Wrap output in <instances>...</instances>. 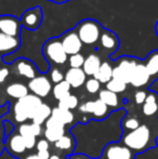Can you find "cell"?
Here are the masks:
<instances>
[{"mask_svg":"<svg viewBox=\"0 0 158 159\" xmlns=\"http://www.w3.org/2000/svg\"><path fill=\"white\" fill-rule=\"evenodd\" d=\"M66 159H93L90 158L88 155H84V154H79V153H74L72 155H70Z\"/></svg>","mask_w":158,"mask_h":159,"instance_id":"cell-43","label":"cell"},{"mask_svg":"<svg viewBox=\"0 0 158 159\" xmlns=\"http://www.w3.org/2000/svg\"><path fill=\"white\" fill-rule=\"evenodd\" d=\"M142 113L146 117L158 116V94L155 91H150L147 93L145 101L142 104Z\"/></svg>","mask_w":158,"mask_h":159,"instance_id":"cell-18","label":"cell"},{"mask_svg":"<svg viewBox=\"0 0 158 159\" xmlns=\"http://www.w3.org/2000/svg\"><path fill=\"white\" fill-rule=\"evenodd\" d=\"M143 64L151 77V82L153 84L158 79V50H154L148 53Z\"/></svg>","mask_w":158,"mask_h":159,"instance_id":"cell-19","label":"cell"},{"mask_svg":"<svg viewBox=\"0 0 158 159\" xmlns=\"http://www.w3.org/2000/svg\"><path fill=\"white\" fill-rule=\"evenodd\" d=\"M37 155L39 156L41 159H49V157H50L51 153L50 151H41V152H37Z\"/></svg>","mask_w":158,"mask_h":159,"instance_id":"cell-44","label":"cell"},{"mask_svg":"<svg viewBox=\"0 0 158 159\" xmlns=\"http://www.w3.org/2000/svg\"><path fill=\"white\" fill-rule=\"evenodd\" d=\"M4 151V142H0V156Z\"/></svg>","mask_w":158,"mask_h":159,"instance_id":"cell-49","label":"cell"},{"mask_svg":"<svg viewBox=\"0 0 158 159\" xmlns=\"http://www.w3.org/2000/svg\"><path fill=\"white\" fill-rule=\"evenodd\" d=\"M79 105V100L75 94H68L64 98H62L61 101H59L57 107L63 109H67V111H74L78 107Z\"/></svg>","mask_w":158,"mask_h":159,"instance_id":"cell-28","label":"cell"},{"mask_svg":"<svg viewBox=\"0 0 158 159\" xmlns=\"http://www.w3.org/2000/svg\"><path fill=\"white\" fill-rule=\"evenodd\" d=\"M155 32H156V35L158 36V21L156 23V26H155Z\"/></svg>","mask_w":158,"mask_h":159,"instance_id":"cell-50","label":"cell"},{"mask_svg":"<svg viewBox=\"0 0 158 159\" xmlns=\"http://www.w3.org/2000/svg\"><path fill=\"white\" fill-rule=\"evenodd\" d=\"M70 86L65 81L59 82V84H54V87H52V93L54 96L55 100L61 101L62 98H64L65 96H67L68 94H70Z\"/></svg>","mask_w":158,"mask_h":159,"instance_id":"cell-27","label":"cell"},{"mask_svg":"<svg viewBox=\"0 0 158 159\" xmlns=\"http://www.w3.org/2000/svg\"><path fill=\"white\" fill-rule=\"evenodd\" d=\"M64 80V75L59 68H52L50 73V81H52L54 84H59V82L63 81Z\"/></svg>","mask_w":158,"mask_h":159,"instance_id":"cell-34","label":"cell"},{"mask_svg":"<svg viewBox=\"0 0 158 159\" xmlns=\"http://www.w3.org/2000/svg\"><path fill=\"white\" fill-rule=\"evenodd\" d=\"M99 42L104 50L108 51V52H111V53L116 52L120 46L119 38L117 37L116 34H114L110 30H106V28L102 30Z\"/></svg>","mask_w":158,"mask_h":159,"instance_id":"cell-14","label":"cell"},{"mask_svg":"<svg viewBox=\"0 0 158 159\" xmlns=\"http://www.w3.org/2000/svg\"><path fill=\"white\" fill-rule=\"evenodd\" d=\"M9 74H10L9 68H7V67H1V68H0V84H3V82L6 81Z\"/></svg>","mask_w":158,"mask_h":159,"instance_id":"cell-42","label":"cell"},{"mask_svg":"<svg viewBox=\"0 0 158 159\" xmlns=\"http://www.w3.org/2000/svg\"><path fill=\"white\" fill-rule=\"evenodd\" d=\"M93 78L97 80L100 84H106L111 79H113V67L107 62H102L99 70L97 71Z\"/></svg>","mask_w":158,"mask_h":159,"instance_id":"cell-24","label":"cell"},{"mask_svg":"<svg viewBox=\"0 0 158 159\" xmlns=\"http://www.w3.org/2000/svg\"><path fill=\"white\" fill-rule=\"evenodd\" d=\"M20 159H41V158L37 154H28V155L23 156V157H21Z\"/></svg>","mask_w":158,"mask_h":159,"instance_id":"cell-46","label":"cell"},{"mask_svg":"<svg viewBox=\"0 0 158 159\" xmlns=\"http://www.w3.org/2000/svg\"><path fill=\"white\" fill-rule=\"evenodd\" d=\"M12 66L15 74L26 78V79L32 80L39 75V70L36 64L30 60L25 59V57H20V59L15 60Z\"/></svg>","mask_w":158,"mask_h":159,"instance_id":"cell-11","label":"cell"},{"mask_svg":"<svg viewBox=\"0 0 158 159\" xmlns=\"http://www.w3.org/2000/svg\"><path fill=\"white\" fill-rule=\"evenodd\" d=\"M42 54L50 64L63 65L67 62L68 55L64 51L61 38H50L42 46Z\"/></svg>","mask_w":158,"mask_h":159,"instance_id":"cell-4","label":"cell"},{"mask_svg":"<svg viewBox=\"0 0 158 159\" xmlns=\"http://www.w3.org/2000/svg\"><path fill=\"white\" fill-rule=\"evenodd\" d=\"M24 140V144H25L26 149H33L36 147L37 144V138L34 135H26V136H22Z\"/></svg>","mask_w":158,"mask_h":159,"instance_id":"cell-35","label":"cell"},{"mask_svg":"<svg viewBox=\"0 0 158 159\" xmlns=\"http://www.w3.org/2000/svg\"><path fill=\"white\" fill-rule=\"evenodd\" d=\"M124 146L130 148L134 153H141L146 151L150 146L151 129L146 125H141L133 131L124 132L120 138Z\"/></svg>","mask_w":158,"mask_h":159,"instance_id":"cell-1","label":"cell"},{"mask_svg":"<svg viewBox=\"0 0 158 159\" xmlns=\"http://www.w3.org/2000/svg\"><path fill=\"white\" fill-rule=\"evenodd\" d=\"M30 130H32V133L33 135H35L36 138H38L42 134V132H43V130H42V126H39V125L37 124H30Z\"/></svg>","mask_w":158,"mask_h":159,"instance_id":"cell-41","label":"cell"},{"mask_svg":"<svg viewBox=\"0 0 158 159\" xmlns=\"http://www.w3.org/2000/svg\"><path fill=\"white\" fill-rule=\"evenodd\" d=\"M42 20H43V12L40 7H34L32 9H28L22 14L21 24L22 27L26 28L28 30H37L41 26Z\"/></svg>","mask_w":158,"mask_h":159,"instance_id":"cell-7","label":"cell"},{"mask_svg":"<svg viewBox=\"0 0 158 159\" xmlns=\"http://www.w3.org/2000/svg\"><path fill=\"white\" fill-rule=\"evenodd\" d=\"M49 159H63V158H62V156H60L59 154H51ZM64 159H65V158H64Z\"/></svg>","mask_w":158,"mask_h":159,"instance_id":"cell-47","label":"cell"},{"mask_svg":"<svg viewBox=\"0 0 158 159\" xmlns=\"http://www.w3.org/2000/svg\"><path fill=\"white\" fill-rule=\"evenodd\" d=\"M4 149L15 158H21L27 151L23 138L19 132H12L8 138L4 139Z\"/></svg>","mask_w":158,"mask_h":159,"instance_id":"cell-10","label":"cell"},{"mask_svg":"<svg viewBox=\"0 0 158 159\" xmlns=\"http://www.w3.org/2000/svg\"><path fill=\"white\" fill-rule=\"evenodd\" d=\"M152 84L151 82V77L144 66L143 62H139L133 70L132 75L130 78V84L134 88H144Z\"/></svg>","mask_w":158,"mask_h":159,"instance_id":"cell-13","label":"cell"},{"mask_svg":"<svg viewBox=\"0 0 158 159\" xmlns=\"http://www.w3.org/2000/svg\"><path fill=\"white\" fill-rule=\"evenodd\" d=\"M134 152L119 143L106 144L102 152V159H134Z\"/></svg>","mask_w":158,"mask_h":159,"instance_id":"cell-6","label":"cell"},{"mask_svg":"<svg viewBox=\"0 0 158 159\" xmlns=\"http://www.w3.org/2000/svg\"><path fill=\"white\" fill-rule=\"evenodd\" d=\"M65 134V128H44L43 136L49 143L54 144Z\"/></svg>","mask_w":158,"mask_h":159,"instance_id":"cell-26","label":"cell"},{"mask_svg":"<svg viewBox=\"0 0 158 159\" xmlns=\"http://www.w3.org/2000/svg\"><path fill=\"white\" fill-rule=\"evenodd\" d=\"M3 129H4V139L8 138L12 132H14V126L9 120H3Z\"/></svg>","mask_w":158,"mask_h":159,"instance_id":"cell-40","label":"cell"},{"mask_svg":"<svg viewBox=\"0 0 158 159\" xmlns=\"http://www.w3.org/2000/svg\"><path fill=\"white\" fill-rule=\"evenodd\" d=\"M105 86H106V89H107L108 91H112V92L118 94V93L124 92V91L127 90V86H128V84H126L122 81H119V80L111 79L110 81L105 84Z\"/></svg>","mask_w":158,"mask_h":159,"instance_id":"cell-31","label":"cell"},{"mask_svg":"<svg viewBox=\"0 0 158 159\" xmlns=\"http://www.w3.org/2000/svg\"><path fill=\"white\" fill-rule=\"evenodd\" d=\"M21 47V38L11 37L0 33V55H9L16 52Z\"/></svg>","mask_w":158,"mask_h":159,"instance_id":"cell-15","label":"cell"},{"mask_svg":"<svg viewBox=\"0 0 158 159\" xmlns=\"http://www.w3.org/2000/svg\"><path fill=\"white\" fill-rule=\"evenodd\" d=\"M35 148L37 149V152L50 151V143H49L46 139H40V140L37 141V144Z\"/></svg>","mask_w":158,"mask_h":159,"instance_id":"cell-37","label":"cell"},{"mask_svg":"<svg viewBox=\"0 0 158 159\" xmlns=\"http://www.w3.org/2000/svg\"><path fill=\"white\" fill-rule=\"evenodd\" d=\"M74 30L78 35L82 44L93 46L99 41L103 27L100 22L93 19H86L79 22Z\"/></svg>","mask_w":158,"mask_h":159,"instance_id":"cell-3","label":"cell"},{"mask_svg":"<svg viewBox=\"0 0 158 159\" xmlns=\"http://www.w3.org/2000/svg\"><path fill=\"white\" fill-rule=\"evenodd\" d=\"M91 115L93 116V118L99 120L105 119L108 116V107L102 102L101 100H95L94 101V106H93V111Z\"/></svg>","mask_w":158,"mask_h":159,"instance_id":"cell-29","label":"cell"},{"mask_svg":"<svg viewBox=\"0 0 158 159\" xmlns=\"http://www.w3.org/2000/svg\"><path fill=\"white\" fill-rule=\"evenodd\" d=\"M99 100H101L107 107H118L119 106V98L116 93L108 91L107 89L100 90Z\"/></svg>","mask_w":158,"mask_h":159,"instance_id":"cell-25","label":"cell"},{"mask_svg":"<svg viewBox=\"0 0 158 159\" xmlns=\"http://www.w3.org/2000/svg\"><path fill=\"white\" fill-rule=\"evenodd\" d=\"M27 88L32 94L42 98L50 94L52 91V84L46 75H38L34 79L29 80Z\"/></svg>","mask_w":158,"mask_h":159,"instance_id":"cell-8","label":"cell"},{"mask_svg":"<svg viewBox=\"0 0 158 159\" xmlns=\"http://www.w3.org/2000/svg\"><path fill=\"white\" fill-rule=\"evenodd\" d=\"M49 1L55 2V3H64V2H67V1H70V0H49Z\"/></svg>","mask_w":158,"mask_h":159,"instance_id":"cell-48","label":"cell"},{"mask_svg":"<svg viewBox=\"0 0 158 159\" xmlns=\"http://www.w3.org/2000/svg\"><path fill=\"white\" fill-rule=\"evenodd\" d=\"M102 62L100 57H97L94 53H91L84 59V63L82 65V70L84 71L87 76H94L97 71L99 70Z\"/></svg>","mask_w":158,"mask_h":159,"instance_id":"cell-20","label":"cell"},{"mask_svg":"<svg viewBox=\"0 0 158 159\" xmlns=\"http://www.w3.org/2000/svg\"><path fill=\"white\" fill-rule=\"evenodd\" d=\"M54 146L57 151L67 153L68 156L72 155L77 147V142L75 136L72 133H65L59 141L54 143Z\"/></svg>","mask_w":158,"mask_h":159,"instance_id":"cell-17","label":"cell"},{"mask_svg":"<svg viewBox=\"0 0 158 159\" xmlns=\"http://www.w3.org/2000/svg\"><path fill=\"white\" fill-rule=\"evenodd\" d=\"M120 126H121L122 130L129 132V131H133V130L138 129L141 124H140L139 119L135 117H127L124 116L121 119V122H120Z\"/></svg>","mask_w":158,"mask_h":159,"instance_id":"cell-30","label":"cell"},{"mask_svg":"<svg viewBox=\"0 0 158 159\" xmlns=\"http://www.w3.org/2000/svg\"><path fill=\"white\" fill-rule=\"evenodd\" d=\"M146 96H147V92L144 90H139L135 92L134 94V101H135V104L138 105H142L145 101Z\"/></svg>","mask_w":158,"mask_h":159,"instance_id":"cell-38","label":"cell"},{"mask_svg":"<svg viewBox=\"0 0 158 159\" xmlns=\"http://www.w3.org/2000/svg\"><path fill=\"white\" fill-rule=\"evenodd\" d=\"M139 60L133 57H121L117 61V65L113 67V79L119 80L126 84H130V78Z\"/></svg>","mask_w":158,"mask_h":159,"instance_id":"cell-5","label":"cell"},{"mask_svg":"<svg viewBox=\"0 0 158 159\" xmlns=\"http://www.w3.org/2000/svg\"><path fill=\"white\" fill-rule=\"evenodd\" d=\"M51 117L55 118L57 121H60L62 125H64V126L73 124V121H74V119H75V116L72 111L60 108V107H57V106L52 108Z\"/></svg>","mask_w":158,"mask_h":159,"instance_id":"cell-23","label":"cell"},{"mask_svg":"<svg viewBox=\"0 0 158 159\" xmlns=\"http://www.w3.org/2000/svg\"><path fill=\"white\" fill-rule=\"evenodd\" d=\"M84 86H86V90L91 94H95V93L100 92V89H101V84L93 77L86 80Z\"/></svg>","mask_w":158,"mask_h":159,"instance_id":"cell-33","label":"cell"},{"mask_svg":"<svg viewBox=\"0 0 158 159\" xmlns=\"http://www.w3.org/2000/svg\"><path fill=\"white\" fill-rule=\"evenodd\" d=\"M22 24L20 19L14 15H0V33L11 37L21 38Z\"/></svg>","mask_w":158,"mask_h":159,"instance_id":"cell-9","label":"cell"},{"mask_svg":"<svg viewBox=\"0 0 158 159\" xmlns=\"http://www.w3.org/2000/svg\"><path fill=\"white\" fill-rule=\"evenodd\" d=\"M44 128H65L64 125H62L60 121H57L55 118L51 117L44 122Z\"/></svg>","mask_w":158,"mask_h":159,"instance_id":"cell-39","label":"cell"},{"mask_svg":"<svg viewBox=\"0 0 158 159\" xmlns=\"http://www.w3.org/2000/svg\"><path fill=\"white\" fill-rule=\"evenodd\" d=\"M51 111H52V108H51L48 104L42 102L41 104L37 107L36 111H35L34 115H33V118H32V122L33 124L39 125V126H42V125H44V122L50 118Z\"/></svg>","mask_w":158,"mask_h":159,"instance_id":"cell-22","label":"cell"},{"mask_svg":"<svg viewBox=\"0 0 158 159\" xmlns=\"http://www.w3.org/2000/svg\"><path fill=\"white\" fill-rule=\"evenodd\" d=\"M6 93L10 98H15V100H20V98L29 94V90H28L27 86H25L22 82H12V84L7 86Z\"/></svg>","mask_w":158,"mask_h":159,"instance_id":"cell-21","label":"cell"},{"mask_svg":"<svg viewBox=\"0 0 158 159\" xmlns=\"http://www.w3.org/2000/svg\"><path fill=\"white\" fill-rule=\"evenodd\" d=\"M0 142H4V129H3V119L0 118Z\"/></svg>","mask_w":158,"mask_h":159,"instance_id":"cell-45","label":"cell"},{"mask_svg":"<svg viewBox=\"0 0 158 159\" xmlns=\"http://www.w3.org/2000/svg\"><path fill=\"white\" fill-rule=\"evenodd\" d=\"M93 106H94V101H88L79 106V111L81 114H92Z\"/></svg>","mask_w":158,"mask_h":159,"instance_id":"cell-36","label":"cell"},{"mask_svg":"<svg viewBox=\"0 0 158 159\" xmlns=\"http://www.w3.org/2000/svg\"><path fill=\"white\" fill-rule=\"evenodd\" d=\"M84 59L86 57L81 53H77V54L70 55L67 61L70 63V68H82V65L84 63Z\"/></svg>","mask_w":158,"mask_h":159,"instance_id":"cell-32","label":"cell"},{"mask_svg":"<svg viewBox=\"0 0 158 159\" xmlns=\"http://www.w3.org/2000/svg\"><path fill=\"white\" fill-rule=\"evenodd\" d=\"M61 42L64 48V51L67 55H74L77 53H80L82 48V43L80 41L78 35L75 32V30H70L66 33H64L61 36Z\"/></svg>","mask_w":158,"mask_h":159,"instance_id":"cell-12","label":"cell"},{"mask_svg":"<svg viewBox=\"0 0 158 159\" xmlns=\"http://www.w3.org/2000/svg\"><path fill=\"white\" fill-rule=\"evenodd\" d=\"M41 103V98L32 94V93L20 98V100H16V102L13 105L14 119L19 124H25L27 120H32L35 111Z\"/></svg>","mask_w":158,"mask_h":159,"instance_id":"cell-2","label":"cell"},{"mask_svg":"<svg viewBox=\"0 0 158 159\" xmlns=\"http://www.w3.org/2000/svg\"><path fill=\"white\" fill-rule=\"evenodd\" d=\"M64 80L70 86V88L77 89L84 86L87 80V75L82 68H70L64 76Z\"/></svg>","mask_w":158,"mask_h":159,"instance_id":"cell-16","label":"cell"}]
</instances>
